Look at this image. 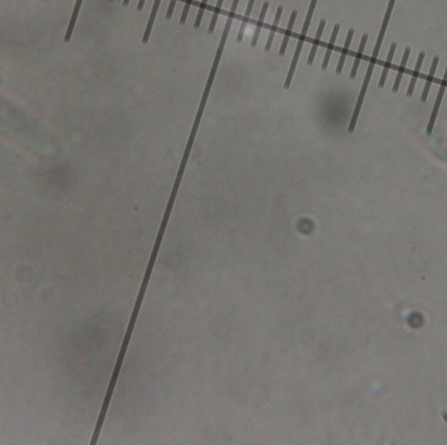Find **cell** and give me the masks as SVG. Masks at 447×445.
<instances>
[{"instance_id":"1","label":"cell","mask_w":447,"mask_h":445,"mask_svg":"<svg viewBox=\"0 0 447 445\" xmlns=\"http://www.w3.org/2000/svg\"><path fill=\"white\" fill-rule=\"evenodd\" d=\"M225 43H226V40H220V44H219V48H217V54H216V56H215V60H213V66H212V68H211V72H209L208 81H207L205 89H204V91H203L202 101H200V105H199L198 114H196V118H195L194 124H192V129H191L190 137H188V141H187L186 150H184V153H183V158H182V163H180L179 171H178V175H177L176 183H174V187H173L172 196H170V199H169L168 208H166L165 215H164V221H162V225H161L162 227H166V223H168L169 215H170V212H172V206H173V204H174V199H176V195H177V192H178V187H179L180 179H182V175H183L184 166H186L187 160H188V156H190V152H191V149H192V144H194L195 135H196V132H198V127H199V124H200V121H202V118H203V113H204L205 103H207V99H208L209 91H211V88H212V85H213V80H215V76H216V71H217V68H219V63H220L221 55H223V52H224V47H225Z\"/></svg>"},{"instance_id":"2","label":"cell","mask_w":447,"mask_h":445,"mask_svg":"<svg viewBox=\"0 0 447 445\" xmlns=\"http://www.w3.org/2000/svg\"><path fill=\"white\" fill-rule=\"evenodd\" d=\"M316 3H318V0H312V3H310V7H309L308 15H306V18H305V22H304V26H302V32H301L300 37H298L297 47H296V51H294L293 60H292V64H290L289 72H288V75H286V80H285V82H284V89H285V90H288V89L290 88V82H292V80H293L294 72H296V68H297L298 59H300L301 51H302V47H304L305 40H306V36H308V30H309V28H310V22H312L313 15H314V11H315Z\"/></svg>"},{"instance_id":"3","label":"cell","mask_w":447,"mask_h":445,"mask_svg":"<svg viewBox=\"0 0 447 445\" xmlns=\"http://www.w3.org/2000/svg\"><path fill=\"white\" fill-rule=\"evenodd\" d=\"M282 11H284V5H279L277 9H276V15H275V18H273V22H272L271 30H269V36H268L267 43H266V46H264V51L266 52H268L269 50H271L272 42H273L275 34H276V32H277V28H279V22H280V18H281Z\"/></svg>"},{"instance_id":"4","label":"cell","mask_w":447,"mask_h":445,"mask_svg":"<svg viewBox=\"0 0 447 445\" xmlns=\"http://www.w3.org/2000/svg\"><path fill=\"white\" fill-rule=\"evenodd\" d=\"M324 26H326V20H320V22H319V26H318V30H316L315 38H314V40H313L312 51H310V54H309L308 66H312L313 63H314L316 50H318V46H319V43H320V40H322V34H323V30H324Z\"/></svg>"},{"instance_id":"5","label":"cell","mask_w":447,"mask_h":445,"mask_svg":"<svg viewBox=\"0 0 447 445\" xmlns=\"http://www.w3.org/2000/svg\"><path fill=\"white\" fill-rule=\"evenodd\" d=\"M409 55H410V47H405V50H404L403 59H402V63H400L399 70H398V73H396V80H395V82H394V86H392V91H394V93H396V91L399 90L400 82H402L403 75H404V72H405V67H407V62H408V59H409Z\"/></svg>"},{"instance_id":"6","label":"cell","mask_w":447,"mask_h":445,"mask_svg":"<svg viewBox=\"0 0 447 445\" xmlns=\"http://www.w3.org/2000/svg\"><path fill=\"white\" fill-rule=\"evenodd\" d=\"M339 30H340V24H336L334 26V30H332V34H331V40H330V43L327 46V50H326V54H324V59H323V63H322V70L326 71L328 68V63H330V59H331V54H332V50L335 47V42H336V38H337V34H339Z\"/></svg>"},{"instance_id":"7","label":"cell","mask_w":447,"mask_h":445,"mask_svg":"<svg viewBox=\"0 0 447 445\" xmlns=\"http://www.w3.org/2000/svg\"><path fill=\"white\" fill-rule=\"evenodd\" d=\"M268 8H269V1H266V3L263 4V7H262L261 15H259L257 26H255V32H254L253 40H251V47H255V46H257L258 40H259V36H261V30H262V28H263L264 18H266V15H267Z\"/></svg>"},{"instance_id":"8","label":"cell","mask_w":447,"mask_h":445,"mask_svg":"<svg viewBox=\"0 0 447 445\" xmlns=\"http://www.w3.org/2000/svg\"><path fill=\"white\" fill-rule=\"evenodd\" d=\"M438 63H440V58H438V56H434V59H433V63H432V67H430V71H429L428 79H426L425 86H424V90H422V95H421V102L422 103H425L426 99H428L429 90H430L432 82H433V80H434V73H436V70H437V66H438Z\"/></svg>"},{"instance_id":"9","label":"cell","mask_w":447,"mask_h":445,"mask_svg":"<svg viewBox=\"0 0 447 445\" xmlns=\"http://www.w3.org/2000/svg\"><path fill=\"white\" fill-rule=\"evenodd\" d=\"M353 36H355V29H349L348 34H347V40H345L344 47H343V50H341L340 59H339V63H337V67H336L337 75H340L341 71H343V67H344L345 59H347V55H348V52H349V47H351V42H352Z\"/></svg>"},{"instance_id":"10","label":"cell","mask_w":447,"mask_h":445,"mask_svg":"<svg viewBox=\"0 0 447 445\" xmlns=\"http://www.w3.org/2000/svg\"><path fill=\"white\" fill-rule=\"evenodd\" d=\"M424 58H425V52L421 51V52H420V54H418L417 63H416V67H414L413 73H412V79H410L409 86H408V90H407V97H412V94H413L414 85H416V82H417L418 75H420V71H421L422 62H424Z\"/></svg>"},{"instance_id":"11","label":"cell","mask_w":447,"mask_h":445,"mask_svg":"<svg viewBox=\"0 0 447 445\" xmlns=\"http://www.w3.org/2000/svg\"><path fill=\"white\" fill-rule=\"evenodd\" d=\"M369 40V34H363L362 38H361V43H359V47H358V51L356 54V58H355V63H353V67H352V71H351V75L349 77L351 79H356L357 76V71H358V67H359V62H361V59H362V55H363V50H365V46H366V42Z\"/></svg>"},{"instance_id":"12","label":"cell","mask_w":447,"mask_h":445,"mask_svg":"<svg viewBox=\"0 0 447 445\" xmlns=\"http://www.w3.org/2000/svg\"><path fill=\"white\" fill-rule=\"evenodd\" d=\"M297 13H298V12L296 11V9H294V11H292V15H290V18H289V24H288V28H286L285 34H284V38H282L281 47H280V51H279L280 56H282V55H285L286 46H288V43H289L290 34H292V30H293L294 22H296V18H297Z\"/></svg>"},{"instance_id":"13","label":"cell","mask_w":447,"mask_h":445,"mask_svg":"<svg viewBox=\"0 0 447 445\" xmlns=\"http://www.w3.org/2000/svg\"><path fill=\"white\" fill-rule=\"evenodd\" d=\"M395 51H396V42H392L391 47H390V51H389V56H387V60H386L385 67H383V71H382L381 80H379V84H378V88L379 89H382L383 86H385L386 79H387V75H389L390 67H391V62H392V59H394Z\"/></svg>"},{"instance_id":"14","label":"cell","mask_w":447,"mask_h":445,"mask_svg":"<svg viewBox=\"0 0 447 445\" xmlns=\"http://www.w3.org/2000/svg\"><path fill=\"white\" fill-rule=\"evenodd\" d=\"M160 4H161V0H154L153 8H152V12H150L149 20H148L147 28H145V33H144V37H143V43L144 44L148 43V40H149L150 32H152V28H153L154 20H156V16H157V12H158V8H160Z\"/></svg>"},{"instance_id":"15","label":"cell","mask_w":447,"mask_h":445,"mask_svg":"<svg viewBox=\"0 0 447 445\" xmlns=\"http://www.w3.org/2000/svg\"><path fill=\"white\" fill-rule=\"evenodd\" d=\"M81 4H83V0H76L74 12H72V16H71L70 24H68V28H67V33H66V36H64V40H66V42H70L71 40V37H72V33H74V29H75V24H76L77 16H79V12H80Z\"/></svg>"},{"instance_id":"16","label":"cell","mask_w":447,"mask_h":445,"mask_svg":"<svg viewBox=\"0 0 447 445\" xmlns=\"http://www.w3.org/2000/svg\"><path fill=\"white\" fill-rule=\"evenodd\" d=\"M254 4H255V0H249V4H247V8H246V12H245V16L242 18V22H241V28H239V33L238 37H237V42L241 43L243 40V36H245V29L247 24H249V18L250 15H251V11H253V7Z\"/></svg>"},{"instance_id":"17","label":"cell","mask_w":447,"mask_h":445,"mask_svg":"<svg viewBox=\"0 0 447 445\" xmlns=\"http://www.w3.org/2000/svg\"><path fill=\"white\" fill-rule=\"evenodd\" d=\"M223 3H224V0H217L216 7H215V11H213L212 20H211V24H209V28H208V33L209 34H212L213 32H215V28H216V24H217V18H219V15H220V11H221V7H223Z\"/></svg>"},{"instance_id":"18","label":"cell","mask_w":447,"mask_h":445,"mask_svg":"<svg viewBox=\"0 0 447 445\" xmlns=\"http://www.w3.org/2000/svg\"><path fill=\"white\" fill-rule=\"evenodd\" d=\"M207 3H208V0H202V3H200V5H199L198 16H196V20H195L194 29H199V26H200V24H202L203 15H204V11H205V7H207Z\"/></svg>"},{"instance_id":"19","label":"cell","mask_w":447,"mask_h":445,"mask_svg":"<svg viewBox=\"0 0 447 445\" xmlns=\"http://www.w3.org/2000/svg\"><path fill=\"white\" fill-rule=\"evenodd\" d=\"M191 4H192V0H186V4H184V8H183V11H182V16H180V20H179L180 25H183L184 22H186L187 15H188V11H190Z\"/></svg>"},{"instance_id":"20","label":"cell","mask_w":447,"mask_h":445,"mask_svg":"<svg viewBox=\"0 0 447 445\" xmlns=\"http://www.w3.org/2000/svg\"><path fill=\"white\" fill-rule=\"evenodd\" d=\"M176 3L177 0H170V3H169V7H168V12H166V20H170L173 16V12H174V7H176Z\"/></svg>"},{"instance_id":"21","label":"cell","mask_w":447,"mask_h":445,"mask_svg":"<svg viewBox=\"0 0 447 445\" xmlns=\"http://www.w3.org/2000/svg\"><path fill=\"white\" fill-rule=\"evenodd\" d=\"M238 3H239V0H233V3H231V7H230V12H237Z\"/></svg>"},{"instance_id":"22","label":"cell","mask_w":447,"mask_h":445,"mask_svg":"<svg viewBox=\"0 0 447 445\" xmlns=\"http://www.w3.org/2000/svg\"><path fill=\"white\" fill-rule=\"evenodd\" d=\"M144 4H145V0H139V4H137V11H143Z\"/></svg>"},{"instance_id":"23","label":"cell","mask_w":447,"mask_h":445,"mask_svg":"<svg viewBox=\"0 0 447 445\" xmlns=\"http://www.w3.org/2000/svg\"><path fill=\"white\" fill-rule=\"evenodd\" d=\"M129 4H130V0H123V5H125V7H127Z\"/></svg>"},{"instance_id":"24","label":"cell","mask_w":447,"mask_h":445,"mask_svg":"<svg viewBox=\"0 0 447 445\" xmlns=\"http://www.w3.org/2000/svg\"><path fill=\"white\" fill-rule=\"evenodd\" d=\"M109 1H114V0H109Z\"/></svg>"}]
</instances>
